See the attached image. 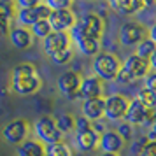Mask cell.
<instances>
[{"label": "cell", "mask_w": 156, "mask_h": 156, "mask_svg": "<svg viewBox=\"0 0 156 156\" xmlns=\"http://www.w3.org/2000/svg\"><path fill=\"white\" fill-rule=\"evenodd\" d=\"M42 88V77L34 63H20L11 74V90L20 97L35 95Z\"/></svg>", "instance_id": "obj_1"}, {"label": "cell", "mask_w": 156, "mask_h": 156, "mask_svg": "<svg viewBox=\"0 0 156 156\" xmlns=\"http://www.w3.org/2000/svg\"><path fill=\"white\" fill-rule=\"evenodd\" d=\"M91 69H93V76L98 77L102 83H111V81L116 79V76L121 69V60L114 53L100 51L98 55L93 56Z\"/></svg>", "instance_id": "obj_2"}, {"label": "cell", "mask_w": 156, "mask_h": 156, "mask_svg": "<svg viewBox=\"0 0 156 156\" xmlns=\"http://www.w3.org/2000/svg\"><path fill=\"white\" fill-rule=\"evenodd\" d=\"M32 130H34V135H35V140H39L44 146L58 144L63 139V135L60 133V130L56 128V123H55V119L51 116H41V118H37Z\"/></svg>", "instance_id": "obj_3"}, {"label": "cell", "mask_w": 156, "mask_h": 156, "mask_svg": "<svg viewBox=\"0 0 156 156\" xmlns=\"http://www.w3.org/2000/svg\"><path fill=\"white\" fill-rule=\"evenodd\" d=\"M69 35L72 39V44L77 48V51L84 56H95L100 53V39L84 34V30L81 28L79 21H76V25L70 28Z\"/></svg>", "instance_id": "obj_4"}, {"label": "cell", "mask_w": 156, "mask_h": 156, "mask_svg": "<svg viewBox=\"0 0 156 156\" xmlns=\"http://www.w3.org/2000/svg\"><path fill=\"white\" fill-rule=\"evenodd\" d=\"M30 130H32V126H30L28 121L23 119V118H18V119L9 121L7 125L2 128V139L7 142L9 146L18 147L20 144H23L28 139Z\"/></svg>", "instance_id": "obj_5"}, {"label": "cell", "mask_w": 156, "mask_h": 156, "mask_svg": "<svg viewBox=\"0 0 156 156\" xmlns=\"http://www.w3.org/2000/svg\"><path fill=\"white\" fill-rule=\"evenodd\" d=\"M128 104L130 98L123 93H114L111 97H105V111H104V118L112 123L125 119V114L128 111Z\"/></svg>", "instance_id": "obj_6"}, {"label": "cell", "mask_w": 156, "mask_h": 156, "mask_svg": "<svg viewBox=\"0 0 156 156\" xmlns=\"http://www.w3.org/2000/svg\"><path fill=\"white\" fill-rule=\"evenodd\" d=\"M146 34H147V30H146V27L142 23L126 21V23L121 25L118 39H119L121 46H125V48H135L140 41L146 39Z\"/></svg>", "instance_id": "obj_7"}, {"label": "cell", "mask_w": 156, "mask_h": 156, "mask_svg": "<svg viewBox=\"0 0 156 156\" xmlns=\"http://www.w3.org/2000/svg\"><path fill=\"white\" fill-rule=\"evenodd\" d=\"M51 14V11L44 4H39L35 7H28V9H16V21L20 27L23 28H32L35 23L48 20Z\"/></svg>", "instance_id": "obj_8"}, {"label": "cell", "mask_w": 156, "mask_h": 156, "mask_svg": "<svg viewBox=\"0 0 156 156\" xmlns=\"http://www.w3.org/2000/svg\"><path fill=\"white\" fill-rule=\"evenodd\" d=\"M125 123L128 125H132V126H151V111L146 109V107L142 105L139 100L132 98L130 100V104H128V111L125 114Z\"/></svg>", "instance_id": "obj_9"}, {"label": "cell", "mask_w": 156, "mask_h": 156, "mask_svg": "<svg viewBox=\"0 0 156 156\" xmlns=\"http://www.w3.org/2000/svg\"><path fill=\"white\" fill-rule=\"evenodd\" d=\"M81 76L76 70H67L58 77V91L69 100L79 98V88H81Z\"/></svg>", "instance_id": "obj_10"}, {"label": "cell", "mask_w": 156, "mask_h": 156, "mask_svg": "<svg viewBox=\"0 0 156 156\" xmlns=\"http://www.w3.org/2000/svg\"><path fill=\"white\" fill-rule=\"evenodd\" d=\"M42 48H44V53L51 58L53 55H56L60 51L70 49L72 39L69 35V32H51L42 41Z\"/></svg>", "instance_id": "obj_11"}, {"label": "cell", "mask_w": 156, "mask_h": 156, "mask_svg": "<svg viewBox=\"0 0 156 156\" xmlns=\"http://www.w3.org/2000/svg\"><path fill=\"white\" fill-rule=\"evenodd\" d=\"M48 21H49L53 32H70V28L77 21V18L72 9H62V11H51Z\"/></svg>", "instance_id": "obj_12"}, {"label": "cell", "mask_w": 156, "mask_h": 156, "mask_svg": "<svg viewBox=\"0 0 156 156\" xmlns=\"http://www.w3.org/2000/svg\"><path fill=\"white\" fill-rule=\"evenodd\" d=\"M121 67H123V69H125V70L135 79V83L140 81V79H144L149 74V70H151L147 60H142V58H139L137 55H130V56H126V60L121 63Z\"/></svg>", "instance_id": "obj_13"}, {"label": "cell", "mask_w": 156, "mask_h": 156, "mask_svg": "<svg viewBox=\"0 0 156 156\" xmlns=\"http://www.w3.org/2000/svg\"><path fill=\"white\" fill-rule=\"evenodd\" d=\"M126 142L121 139L116 130H105L104 133L100 135V142L98 147L102 149V153H111V154H119L121 151L125 149Z\"/></svg>", "instance_id": "obj_14"}, {"label": "cell", "mask_w": 156, "mask_h": 156, "mask_svg": "<svg viewBox=\"0 0 156 156\" xmlns=\"http://www.w3.org/2000/svg\"><path fill=\"white\" fill-rule=\"evenodd\" d=\"M104 95V83L95 76H86L81 79V88H79V98L90 100L98 98Z\"/></svg>", "instance_id": "obj_15"}, {"label": "cell", "mask_w": 156, "mask_h": 156, "mask_svg": "<svg viewBox=\"0 0 156 156\" xmlns=\"http://www.w3.org/2000/svg\"><path fill=\"white\" fill-rule=\"evenodd\" d=\"M81 28L84 30V34L95 37V39H102L104 30H105V23L102 20V16L95 14V12H86L81 20H79Z\"/></svg>", "instance_id": "obj_16"}, {"label": "cell", "mask_w": 156, "mask_h": 156, "mask_svg": "<svg viewBox=\"0 0 156 156\" xmlns=\"http://www.w3.org/2000/svg\"><path fill=\"white\" fill-rule=\"evenodd\" d=\"M100 135L95 130H86V132H76V139H74V146L79 153H90L98 149Z\"/></svg>", "instance_id": "obj_17"}, {"label": "cell", "mask_w": 156, "mask_h": 156, "mask_svg": "<svg viewBox=\"0 0 156 156\" xmlns=\"http://www.w3.org/2000/svg\"><path fill=\"white\" fill-rule=\"evenodd\" d=\"M104 111H105V98L98 97V98H90L83 100V116L88 121H100L104 118Z\"/></svg>", "instance_id": "obj_18"}, {"label": "cell", "mask_w": 156, "mask_h": 156, "mask_svg": "<svg viewBox=\"0 0 156 156\" xmlns=\"http://www.w3.org/2000/svg\"><path fill=\"white\" fill-rule=\"evenodd\" d=\"M107 4L121 16L137 14L139 11L144 9V0H107Z\"/></svg>", "instance_id": "obj_19"}, {"label": "cell", "mask_w": 156, "mask_h": 156, "mask_svg": "<svg viewBox=\"0 0 156 156\" xmlns=\"http://www.w3.org/2000/svg\"><path fill=\"white\" fill-rule=\"evenodd\" d=\"M9 41L16 49H28L34 44V35H32V32L28 28L14 27V28L9 30Z\"/></svg>", "instance_id": "obj_20"}, {"label": "cell", "mask_w": 156, "mask_h": 156, "mask_svg": "<svg viewBox=\"0 0 156 156\" xmlns=\"http://www.w3.org/2000/svg\"><path fill=\"white\" fill-rule=\"evenodd\" d=\"M12 20H14V5H12V2L0 0V39L9 35Z\"/></svg>", "instance_id": "obj_21"}, {"label": "cell", "mask_w": 156, "mask_h": 156, "mask_svg": "<svg viewBox=\"0 0 156 156\" xmlns=\"http://www.w3.org/2000/svg\"><path fill=\"white\" fill-rule=\"evenodd\" d=\"M46 154V146L41 144L35 139H27L16 147V156H44Z\"/></svg>", "instance_id": "obj_22"}, {"label": "cell", "mask_w": 156, "mask_h": 156, "mask_svg": "<svg viewBox=\"0 0 156 156\" xmlns=\"http://www.w3.org/2000/svg\"><path fill=\"white\" fill-rule=\"evenodd\" d=\"M154 51H156V44L153 42V41H149L147 37H146L144 41H140V42L135 46V53H133V55H137L139 58L147 60V62H149V58L154 55Z\"/></svg>", "instance_id": "obj_23"}, {"label": "cell", "mask_w": 156, "mask_h": 156, "mask_svg": "<svg viewBox=\"0 0 156 156\" xmlns=\"http://www.w3.org/2000/svg\"><path fill=\"white\" fill-rule=\"evenodd\" d=\"M135 100H139L142 105L146 109H149V111H153L156 107V93L149 91L147 88H140L137 91V95H135Z\"/></svg>", "instance_id": "obj_24"}, {"label": "cell", "mask_w": 156, "mask_h": 156, "mask_svg": "<svg viewBox=\"0 0 156 156\" xmlns=\"http://www.w3.org/2000/svg\"><path fill=\"white\" fill-rule=\"evenodd\" d=\"M44 156H72V149L69 144H65L62 140V142H58V144L46 146V154Z\"/></svg>", "instance_id": "obj_25"}, {"label": "cell", "mask_w": 156, "mask_h": 156, "mask_svg": "<svg viewBox=\"0 0 156 156\" xmlns=\"http://www.w3.org/2000/svg\"><path fill=\"white\" fill-rule=\"evenodd\" d=\"M30 32H32V35H34V39H41V41H44L46 37L49 35L51 32V27H49V21L48 20H42V21L35 23L32 28H28Z\"/></svg>", "instance_id": "obj_26"}, {"label": "cell", "mask_w": 156, "mask_h": 156, "mask_svg": "<svg viewBox=\"0 0 156 156\" xmlns=\"http://www.w3.org/2000/svg\"><path fill=\"white\" fill-rule=\"evenodd\" d=\"M74 116H70V114H62V116H58L56 119H55V123H56V128L60 130V133H70L72 130H74Z\"/></svg>", "instance_id": "obj_27"}, {"label": "cell", "mask_w": 156, "mask_h": 156, "mask_svg": "<svg viewBox=\"0 0 156 156\" xmlns=\"http://www.w3.org/2000/svg\"><path fill=\"white\" fill-rule=\"evenodd\" d=\"M42 4L49 11H62V9H70L74 0H42Z\"/></svg>", "instance_id": "obj_28"}, {"label": "cell", "mask_w": 156, "mask_h": 156, "mask_svg": "<svg viewBox=\"0 0 156 156\" xmlns=\"http://www.w3.org/2000/svg\"><path fill=\"white\" fill-rule=\"evenodd\" d=\"M72 58H74V51H72V48H70V49H65V51L56 53V55H53V56H51V62L55 65H67Z\"/></svg>", "instance_id": "obj_29"}, {"label": "cell", "mask_w": 156, "mask_h": 156, "mask_svg": "<svg viewBox=\"0 0 156 156\" xmlns=\"http://www.w3.org/2000/svg\"><path fill=\"white\" fill-rule=\"evenodd\" d=\"M116 132H118V135H119L125 142H130L132 140V137H133V126L128 125V123H125V121H123L121 125H118Z\"/></svg>", "instance_id": "obj_30"}, {"label": "cell", "mask_w": 156, "mask_h": 156, "mask_svg": "<svg viewBox=\"0 0 156 156\" xmlns=\"http://www.w3.org/2000/svg\"><path fill=\"white\" fill-rule=\"evenodd\" d=\"M114 81H116L118 84H123V86H128V84H133V83H135V79L132 77V76H130V74H128L123 67L119 69V72H118V76H116V79H114Z\"/></svg>", "instance_id": "obj_31"}, {"label": "cell", "mask_w": 156, "mask_h": 156, "mask_svg": "<svg viewBox=\"0 0 156 156\" xmlns=\"http://www.w3.org/2000/svg\"><path fill=\"white\" fill-rule=\"evenodd\" d=\"M74 130L76 132H86V130H91V121H88L84 116H79L74 119Z\"/></svg>", "instance_id": "obj_32"}, {"label": "cell", "mask_w": 156, "mask_h": 156, "mask_svg": "<svg viewBox=\"0 0 156 156\" xmlns=\"http://www.w3.org/2000/svg\"><path fill=\"white\" fill-rule=\"evenodd\" d=\"M144 88H147L149 91L156 93V72L149 70V74L144 77Z\"/></svg>", "instance_id": "obj_33"}, {"label": "cell", "mask_w": 156, "mask_h": 156, "mask_svg": "<svg viewBox=\"0 0 156 156\" xmlns=\"http://www.w3.org/2000/svg\"><path fill=\"white\" fill-rule=\"evenodd\" d=\"M139 156H156V142L154 140H147L146 146L139 151Z\"/></svg>", "instance_id": "obj_34"}, {"label": "cell", "mask_w": 156, "mask_h": 156, "mask_svg": "<svg viewBox=\"0 0 156 156\" xmlns=\"http://www.w3.org/2000/svg\"><path fill=\"white\" fill-rule=\"evenodd\" d=\"M39 4H42V0H14V5L18 9H28V7H35Z\"/></svg>", "instance_id": "obj_35"}, {"label": "cell", "mask_w": 156, "mask_h": 156, "mask_svg": "<svg viewBox=\"0 0 156 156\" xmlns=\"http://www.w3.org/2000/svg\"><path fill=\"white\" fill-rule=\"evenodd\" d=\"M146 142H147V139H146V137H140V139H139L137 142H133V144H132V151L139 154V151H140V149L146 146Z\"/></svg>", "instance_id": "obj_36"}, {"label": "cell", "mask_w": 156, "mask_h": 156, "mask_svg": "<svg viewBox=\"0 0 156 156\" xmlns=\"http://www.w3.org/2000/svg\"><path fill=\"white\" fill-rule=\"evenodd\" d=\"M146 139H147V140H154V142H156V121L153 123V125H151V126H149Z\"/></svg>", "instance_id": "obj_37"}, {"label": "cell", "mask_w": 156, "mask_h": 156, "mask_svg": "<svg viewBox=\"0 0 156 156\" xmlns=\"http://www.w3.org/2000/svg\"><path fill=\"white\" fill-rule=\"evenodd\" d=\"M147 35H149V37H147L149 41H153V42L156 44V23H154V25H153V27H151V28H149Z\"/></svg>", "instance_id": "obj_38"}, {"label": "cell", "mask_w": 156, "mask_h": 156, "mask_svg": "<svg viewBox=\"0 0 156 156\" xmlns=\"http://www.w3.org/2000/svg\"><path fill=\"white\" fill-rule=\"evenodd\" d=\"M149 67H151V70L156 72V51H154V55L149 58Z\"/></svg>", "instance_id": "obj_39"}, {"label": "cell", "mask_w": 156, "mask_h": 156, "mask_svg": "<svg viewBox=\"0 0 156 156\" xmlns=\"http://www.w3.org/2000/svg\"><path fill=\"white\" fill-rule=\"evenodd\" d=\"M154 4H156V0H144V7H151Z\"/></svg>", "instance_id": "obj_40"}, {"label": "cell", "mask_w": 156, "mask_h": 156, "mask_svg": "<svg viewBox=\"0 0 156 156\" xmlns=\"http://www.w3.org/2000/svg\"><path fill=\"white\" fill-rule=\"evenodd\" d=\"M151 119H153V123L156 121V107L153 109V111H151ZM153 123H151V125H153Z\"/></svg>", "instance_id": "obj_41"}, {"label": "cell", "mask_w": 156, "mask_h": 156, "mask_svg": "<svg viewBox=\"0 0 156 156\" xmlns=\"http://www.w3.org/2000/svg\"><path fill=\"white\" fill-rule=\"evenodd\" d=\"M98 156H121V154H111V153H102V154Z\"/></svg>", "instance_id": "obj_42"}, {"label": "cell", "mask_w": 156, "mask_h": 156, "mask_svg": "<svg viewBox=\"0 0 156 156\" xmlns=\"http://www.w3.org/2000/svg\"><path fill=\"white\" fill-rule=\"evenodd\" d=\"M86 2H95V0H86Z\"/></svg>", "instance_id": "obj_43"}]
</instances>
